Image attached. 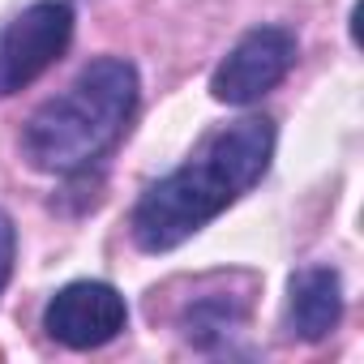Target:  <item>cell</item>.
<instances>
[{
    "label": "cell",
    "mask_w": 364,
    "mask_h": 364,
    "mask_svg": "<svg viewBox=\"0 0 364 364\" xmlns=\"http://www.w3.org/2000/svg\"><path fill=\"white\" fill-rule=\"evenodd\" d=\"M274 154V120L245 116L228 129H219L185 167L137 198L133 206V240L141 253H171L198 236L210 219H219L236 198H245L257 180L266 176Z\"/></svg>",
    "instance_id": "1"
},
{
    "label": "cell",
    "mask_w": 364,
    "mask_h": 364,
    "mask_svg": "<svg viewBox=\"0 0 364 364\" xmlns=\"http://www.w3.org/2000/svg\"><path fill=\"white\" fill-rule=\"evenodd\" d=\"M137 107V69L120 56L90 60L73 86L48 99L22 129V154L31 167L52 176H77L99 163Z\"/></svg>",
    "instance_id": "2"
},
{
    "label": "cell",
    "mask_w": 364,
    "mask_h": 364,
    "mask_svg": "<svg viewBox=\"0 0 364 364\" xmlns=\"http://www.w3.org/2000/svg\"><path fill=\"white\" fill-rule=\"evenodd\" d=\"M73 5L69 0H35L0 31V99L26 90L35 77H43L73 39Z\"/></svg>",
    "instance_id": "3"
},
{
    "label": "cell",
    "mask_w": 364,
    "mask_h": 364,
    "mask_svg": "<svg viewBox=\"0 0 364 364\" xmlns=\"http://www.w3.org/2000/svg\"><path fill=\"white\" fill-rule=\"evenodd\" d=\"M291 65H296V35L283 26H257L223 56V65L210 77V95L219 103L249 107L266 90H274L291 73Z\"/></svg>",
    "instance_id": "4"
},
{
    "label": "cell",
    "mask_w": 364,
    "mask_h": 364,
    "mask_svg": "<svg viewBox=\"0 0 364 364\" xmlns=\"http://www.w3.org/2000/svg\"><path fill=\"white\" fill-rule=\"evenodd\" d=\"M129 326V304L124 296L112 287V283H99V279H82V283H69L60 287L48 309H43V330L73 347V351H90V347H103L112 343L120 330Z\"/></svg>",
    "instance_id": "5"
},
{
    "label": "cell",
    "mask_w": 364,
    "mask_h": 364,
    "mask_svg": "<svg viewBox=\"0 0 364 364\" xmlns=\"http://www.w3.org/2000/svg\"><path fill=\"white\" fill-rule=\"evenodd\" d=\"M343 317V279L334 266H304L287 283V334L321 343Z\"/></svg>",
    "instance_id": "6"
},
{
    "label": "cell",
    "mask_w": 364,
    "mask_h": 364,
    "mask_svg": "<svg viewBox=\"0 0 364 364\" xmlns=\"http://www.w3.org/2000/svg\"><path fill=\"white\" fill-rule=\"evenodd\" d=\"M240 321H245V304L223 300V296H206L185 313V334L198 347H215V343L232 338L240 330Z\"/></svg>",
    "instance_id": "7"
},
{
    "label": "cell",
    "mask_w": 364,
    "mask_h": 364,
    "mask_svg": "<svg viewBox=\"0 0 364 364\" xmlns=\"http://www.w3.org/2000/svg\"><path fill=\"white\" fill-rule=\"evenodd\" d=\"M14 253H18V232H14V219L0 210V291L9 287V274H14Z\"/></svg>",
    "instance_id": "8"
}]
</instances>
